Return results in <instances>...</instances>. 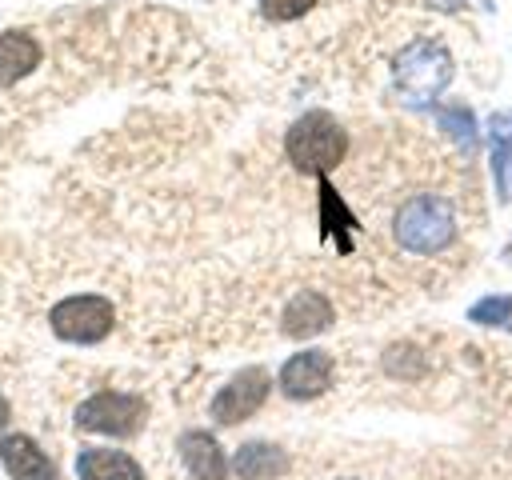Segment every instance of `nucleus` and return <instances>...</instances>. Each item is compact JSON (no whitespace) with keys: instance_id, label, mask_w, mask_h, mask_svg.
I'll return each instance as SVG.
<instances>
[{"instance_id":"1","label":"nucleus","mask_w":512,"mask_h":480,"mask_svg":"<svg viewBox=\"0 0 512 480\" xmlns=\"http://www.w3.org/2000/svg\"><path fill=\"white\" fill-rule=\"evenodd\" d=\"M392 232H396V244L404 252L432 256V252H440V248H448L456 240V212H452V204L444 196L420 192V196H408L396 208Z\"/></svg>"},{"instance_id":"2","label":"nucleus","mask_w":512,"mask_h":480,"mask_svg":"<svg viewBox=\"0 0 512 480\" xmlns=\"http://www.w3.org/2000/svg\"><path fill=\"white\" fill-rule=\"evenodd\" d=\"M284 152L288 160L300 168V172H312V176H324L332 172L344 152H348V132L328 116V112H308L300 116L288 136H284Z\"/></svg>"},{"instance_id":"3","label":"nucleus","mask_w":512,"mask_h":480,"mask_svg":"<svg viewBox=\"0 0 512 480\" xmlns=\"http://www.w3.org/2000/svg\"><path fill=\"white\" fill-rule=\"evenodd\" d=\"M392 76H396V88L404 92V100L428 104V100L452 80V56H448V48L436 44V40H412V44L396 56Z\"/></svg>"},{"instance_id":"4","label":"nucleus","mask_w":512,"mask_h":480,"mask_svg":"<svg viewBox=\"0 0 512 480\" xmlns=\"http://www.w3.org/2000/svg\"><path fill=\"white\" fill-rule=\"evenodd\" d=\"M52 332L68 344H96L112 332L116 324V308L112 300L96 296V292H84V296H68L52 308Z\"/></svg>"},{"instance_id":"5","label":"nucleus","mask_w":512,"mask_h":480,"mask_svg":"<svg viewBox=\"0 0 512 480\" xmlns=\"http://www.w3.org/2000/svg\"><path fill=\"white\" fill-rule=\"evenodd\" d=\"M148 416V404L128 392H96L76 408V428L104 436H136Z\"/></svg>"},{"instance_id":"6","label":"nucleus","mask_w":512,"mask_h":480,"mask_svg":"<svg viewBox=\"0 0 512 480\" xmlns=\"http://www.w3.org/2000/svg\"><path fill=\"white\" fill-rule=\"evenodd\" d=\"M268 388H272V380H268L264 368H244V372H236V376L212 396V420H216V424H240V420H248V416L268 400Z\"/></svg>"},{"instance_id":"7","label":"nucleus","mask_w":512,"mask_h":480,"mask_svg":"<svg viewBox=\"0 0 512 480\" xmlns=\"http://www.w3.org/2000/svg\"><path fill=\"white\" fill-rule=\"evenodd\" d=\"M332 384V356L320 348L296 352L292 360H284L280 368V392L292 400H312Z\"/></svg>"},{"instance_id":"8","label":"nucleus","mask_w":512,"mask_h":480,"mask_svg":"<svg viewBox=\"0 0 512 480\" xmlns=\"http://www.w3.org/2000/svg\"><path fill=\"white\" fill-rule=\"evenodd\" d=\"M0 460H4L12 480H60L56 464L44 456V448L32 436H20V432L4 436L0 440Z\"/></svg>"},{"instance_id":"9","label":"nucleus","mask_w":512,"mask_h":480,"mask_svg":"<svg viewBox=\"0 0 512 480\" xmlns=\"http://www.w3.org/2000/svg\"><path fill=\"white\" fill-rule=\"evenodd\" d=\"M328 324H332V304H328V296L304 288V292H296V296L288 300L280 328H284V336H292V340H308V336L324 332Z\"/></svg>"},{"instance_id":"10","label":"nucleus","mask_w":512,"mask_h":480,"mask_svg":"<svg viewBox=\"0 0 512 480\" xmlns=\"http://www.w3.org/2000/svg\"><path fill=\"white\" fill-rule=\"evenodd\" d=\"M180 460L188 468L192 480H224L228 476V460H224V448L216 444L212 432H184L180 436Z\"/></svg>"},{"instance_id":"11","label":"nucleus","mask_w":512,"mask_h":480,"mask_svg":"<svg viewBox=\"0 0 512 480\" xmlns=\"http://www.w3.org/2000/svg\"><path fill=\"white\" fill-rule=\"evenodd\" d=\"M76 476L80 480H144V468L116 448H84L76 456Z\"/></svg>"},{"instance_id":"12","label":"nucleus","mask_w":512,"mask_h":480,"mask_svg":"<svg viewBox=\"0 0 512 480\" xmlns=\"http://www.w3.org/2000/svg\"><path fill=\"white\" fill-rule=\"evenodd\" d=\"M40 64V44L32 32H0V88L16 84Z\"/></svg>"},{"instance_id":"13","label":"nucleus","mask_w":512,"mask_h":480,"mask_svg":"<svg viewBox=\"0 0 512 480\" xmlns=\"http://www.w3.org/2000/svg\"><path fill=\"white\" fill-rule=\"evenodd\" d=\"M232 468H236V476H240V480H276V476L288 468V456H284L276 444L252 440V444L236 448Z\"/></svg>"},{"instance_id":"14","label":"nucleus","mask_w":512,"mask_h":480,"mask_svg":"<svg viewBox=\"0 0 512 480\" xmlns=\"http://www.w3.org/2000/svg\"><path fill=\"white\" fill-rule=\"evenodd\" d=\"M468 320H476V324H504V320H512V296H484L480 304L468 308Z\"/></svg>"},{"instance_id":"15","label":"nucleus","mask_w":512,"mask_h":480,"mask_svg":"<svg viewBox=\"0 0 512 480\" xmlns=\"http://www.w3.org/2000/svg\"><path fill=\"white\" fill-rule=\"evenodd\" d=\"M436 120H440L452 136H460L464 148L476 144V128H472V112H468V108H436Z\"/></svg>"},{"instance_id":"16","label":"nucleus","mask_w":512,"mask_h":480,"mask_svg":"<svg viewBox=\"0 0 512 480\" xmlns=\"http://www.w3.org/2000/svg\"><path fill=\"white\" fill-rule=\"evenodd\" d=\"M312 4H316V0H260V12H264L268 20H296V16H304Z\"/></svg>"},{"instance_id":"17","label":"nucleus","mask_w":512,"mask_h":480,"mask_svg":"<svg viewBox=\"0 0 512 480\" xmlns=\"http://www.w3.org/2000/svg\"><path fill=\"white\" fill-rule=\"evenodd\" d=\"M4 424H8V400L0 396V428H4Z\"/></svg>"}]
</instances>
